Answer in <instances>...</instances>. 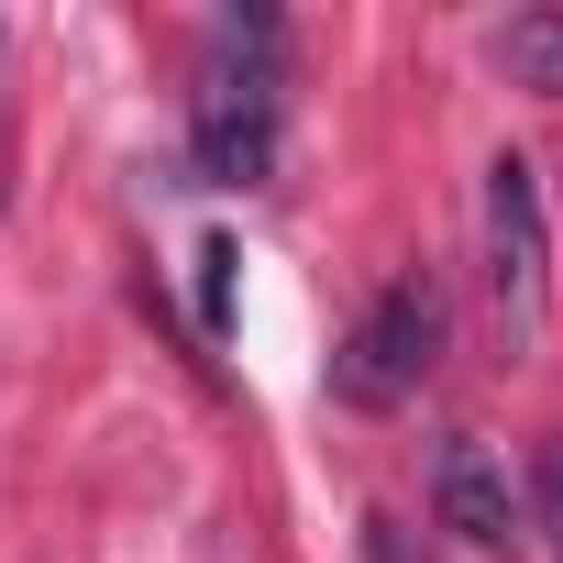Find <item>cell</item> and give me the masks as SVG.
Segmentation results:
<instances>
[{
  "instance_id": "7a4b0ae2",
  "label": "cell",
  "mask_w": 563,
  "mask_h": 563,
  "mask_svg": "<svg viewBox=\"0 0 563 563\" xmlns=\"http://www.w3.org/2000/svg\"><path fill=\"white\" fill-rule=\"evenodd\" d=\"M486 321L508 365H530L552 332V210L530 155H486Z\"/></svg>"
},
{
  "instance_id": "5b68a950",
  "label": "cell",
  "mask_w": 563,
  "mask_h": 563,
  "mask_svg": "<svg viewBox=\"0 0 563 563\" xmlns=\"http://www.w3.org/2000/svg\"><path fill=\"white\" fill-rule=\"evenodd\" d=\"M497 67L541 100H563V12H508L497 23Z\"/></svg>"
},
{
  "instance_id": "3957f363",
  "label": "cell",
  "mask_w": 563,
  "mask_h": 563,
  "mask_svg": "<svg viewBox=\"0 0 563 563\" xmlns=\"http://www.w3.org/2000/svg\"><path fill=\"white\" fill-rule=\"evenodd\" d=\"M442 332H453V310H442L431 276H387L376 310H365V321L343 332V354H332V398H343V409H398V398H420V376L442 365Z\"/></svg>"
},
{
  "instance_id": "8992f818",
  "label": "cell",
  "mask_w": 563,
  "mask_h": 563,
  "mask_svg": "<svg viewBox=\"0 0 563 563\" xmlns=\"http://www.w3.org/2000/svg\"><path fill=\"white\" fill-rule=\"evenodd\" d=\"M232 265H243L232 232H210V243H199V332H210V343L232 332Z\"/></svg>"
},
{
  "instance_id": "52a82bcc",
  "label": "cell",
  "mask_w": 563,
  "mask_h": 563,
  "mask_svg": "<svg viewBox=\"0 0 563 563\" xmlns=\"http://www.w3.org/2000/svg\"><path fill=\"white\" fill-rule=\"evenodd\" d=\"M541 519H552V541H563V442L541 453Z\"/></svg>"
},
{
  "instance_id": "277c9868",
  "label": "cell",
  "mask_w": 563,
  "mask_h": 563,
  "mask_svg": "<svg viewBox=\"0 0 563 563\" xmlns=\"http://www.w3.org/2000/svg\"><path fill=\"white\" fill-rule=\"evenodd\" d=\"M431 508H442V530H453V541H475V552H508V541H519L508 464H497L475 431H453V442L431 453Z\"/></svg>"
},
{
  "instance_id": "6da1fadb",
  "label": "cell",
  "mask_w": 563,
  "mask_h": 563,
  "mask_svg": "<svg viewBox=\"0 0 563 563\" xmlns=\"http://www.w3.org/2000/svg\"><path fill=\"white\" fill-rule=\"evenodd\" d=\"M276 122H288V89H276V12H221L210 23V67L188 89V155L210 188H265L276 177Z\"/></svg>"
}]
</instances>
